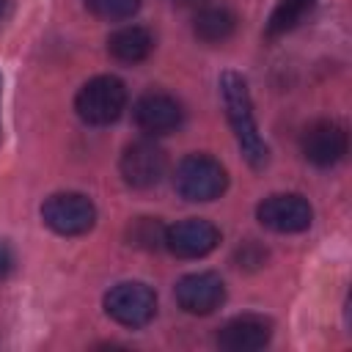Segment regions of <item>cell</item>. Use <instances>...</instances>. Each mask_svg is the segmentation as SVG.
Returning a JSON list of instances; mask_svg holds the SVG:
<instances>
[{
    "label": "cell",
    "instance_id": "6da1fadb",
    "mask_svg": "<svg viewBox=\"0 0 352 352\" xmlns=\"http://www.w3.org/2000/svg\"><path fill=\"white\" fill-rule=\"evenodd\" d=\"M220 96L226 104V116L228 124L234 129L236 146L242 151V157L248 160L250 168L261 170L270 160V148L264 143V138L258 135V124L253 116V102H250V91H248V80L239 72H223L220 74Z\"/></svg>",
    "mask_w": 352,
    "mask_h": 352
},
{
    "label": "cell",
    "instance_id": "7a4b0ae2",
    "mask_svg": "<svg viewBox=\"0 0 352 352\" xmlns=\"http://www.w3.org/2000/svg\"><path fill=\"white\" fill-rule=\"evenodd\" d=\"M124 107H126V88L113 74H99L88 80L74 96L77 116L94 126L113 124L124 113Z\"/></svg>",
    "mask_w": 352,
    "mask_h": 352
},
{
    "label": "cell",
    "instance_id": "3957f363",
    "mask_svg": "<svg viewBox=\"0 0 352 352\" xmlns=\"http://www.w3.org/2000/svg\"><path fill=\"white\" fill-rule=\"evenodd\" d=\"M173 184H176V192L187 201H214L226 192L228 173L214 157L190 154L179 162Z\"/></svg>",
    "mask_w": 352,
    "mask_h": 352
},
{
    "label": "cell",
    "instance_id": "277c9868",
    "mask_svg": "<svg viewBox=\"0 0 352 352\" xmlns=\"http://www.w3.org/2000/svg\"><path fill=\"white\" fill-rule=\"evenodd\" d=\"M41 220L60 236H80L94 228L96 206L82 192H55L41 204Z\"/></svg>",
    "mask_w": 352,
    "mask_h": 352
},
{
    "label": "cell",
    "instance_id": "5b68a950",
    "mask_svg": "<svg viewBox=\"0 0 352 352\" xmlns=\"http://www.w3.org/2000/svg\"><path fill=\"white\" fill-rule=\"evenodd\" d=\"M104 311L124 327H143L157 314V294L140 280H124L104 294Z\"/></svg>",
    "mask_w": 352,
    "mask_h": 352
},
{
    "label": "cell",
    "instance_id": "8992f818",
    "mask_svg": "<svg viewBox=\"0 0 352 352\" xmlns=\"http://www.w3.org/2000/svg\"><path fill=\"white\" fill-rule=\"evenodd\" d=\"M118 168L129 187L148 190V187L160 184V179L165 176L168 160H165V151L154 140H135L124 148Z\"/></svg>",
    "mask_w": 352,
    "mask_h": 352
},
{
    "label": "cell",
    "instance_id": "52a82bcc",
    "mask_svg": "<svg viewBox=\"0 0 352 352\" xmlns=\"http://www.w3.org/2000/svg\"><path fill=\"white\" fill-rule=\"evenodd\" d=\"M256 217L264 228L278 231V234H297L305 231L314 220V209L302 195L283 192V195H270L258 204Z\"/></svg>",
    "mask_w": 352,
    "mask_h": 352
},
{
    "label": "cell",
    "instance_id": "ba28073f",
    "mask_svg": "<svg viewBox=\"0 0 352 352\" xmlns=\"http://www.w3.org/2000/svg\"><path fill=\"white\" fill-rule=\"evenodd\" d=\"M173 297L182 311H187L192 316H206L223 305L226 283L217 272H190V275L179 278Z\"/></svg>",
    "mask_w": 352,
    "mask_h": 352
},
{
    "label": "cell",
    "instance_id": "9c48e42d",
    "mask_svg": "<svg viewBox=\"0 0 352 352\" xmlns=\"http://www.w3.org/2000/svg\"><path fill=\"white\" fill-rule=\"evenodd\" d=\"M300 148H302V157L316 168H330L346 157L349 138H346V129L336 121H314L305 126Z\"/></svg>",
    "mask_w": 352,
    "mask_h": 352
},
{
    "label": "cell",
    "instance_id": "30bf717a",
    "mask_svg": "<svg viewBox=\"0 0 352 352\" xmlns=\"http://www.w3.org/2000/svg\"><path fill=\"white\" fill-rule=\"evenodd\" d=\"M217 242H220V231L204 217H190L168 226L162 239V245L179 258H204L217 248Z\"/></svg>",
    "mask_w": 352,
    "mask_h": 352
},
{
    "label": "cell",
    "instance_id": "8fae6325",
    "mask_svg": "<svg viewBox=\"0 0 352 352\" xmlns=\"http://www.w3.org/2000/svg\"><path fill=\"white\" fill-rule=\"evenodd\" d=\"M132 116H135V124L146 135H168V132H176L182 126V121H184L182 104L170 94H162V91L143 94L135 102Z\"/></svg>",
    "mask_w": 352,
    "mask_h": 352
},
{
    "label": "cell",
    "instance_id": "7c38bea8",
    "mask_svg": "<svg viewBox=\"0 0 352 352\" xmlns=\"http://www.w3.org/2000/svg\"><path fill=\"white\" fill-rule=\"evenodd\" d=\"M270 336H272L270 319L245 314V316L228 319V322L220 327L217 344H220L223 349H228V352H253V349L267 346V344H270Z\"/></svg>",
    "mask_w": 352,
    "mask_h": 352
},
{
    "label": "cell",
    "instance_id": "4fadbf2b",
    "mask_svg": "<svg viewBox=\"0 0 352 352\" xmlns=\"http://www.w3.org/2000/svg\"><path fill=\"white\" fill-rule=\"evenodd\" d=\"M151 50H154V36L140 25L118 28L107 38V52L121 63H140L151 55Z\"/></svg>",
    "mask_w": 352,
    "mask_h": 352
},
{
    "label": "cell",
    "instance_id": "5bb4252c",
    "mask_svg": "<svg viewBox=\"0 0 352 352\" xmlns=\"http://www.w3.org/2000/svg\"><path fill=\"white\" fill-rule=\"evenodd\" d=\"M236 28V16L223 6H209L195 14L192 30L204 44H220L226 41Z\"/></svg>",
    "mask_w": 352,
    "mask_h": 352
},
{
    "label": "cell",
    "instance_id": "9a60e30c",
    "mask_svg": "<svg viewBox=\"0 0 352 352\" xmlns=\"http://www.w3.org/2000/svg\"><path fill=\"white\" fill-rule=\"evenodd\" d=\"M314 6H316V0H278V6L270 14V22H267V36L289 33L314 11Z\"/></svg>",
    "mask_w": 352,
    "mask_h": 352
},
{
    "label": "cell",
    "instance_id": "2e32d148",
    "mask_svg": "<svg viewBox=\"0 0 352 352\" xmlns=\"http://www.w3.org/2000/svg\"><path fill=\"white\" fill-rule=\"evenodd\" d=\"M85 8L99 16V19H107V22H121V19H129L138 14L140 8V0H82Z\"/></svg>",
    "mask_w": 352,
    "mask_h": 352
},
{
    "label": "cell",
    "instance_id": "e0dca14e",
    "mask_svg": "<svg viewBox=\"0 0 352 352\" xmlns=\"http://www.w3.org/2000/svg\"><path fill=\"white\" fill-rule=\"evenodd\" d=\"M129 239H132L135 245L151 250V248H160V245H162L165 228H162L157 220H151V217H140V220H135V226L129 228Z\"/></svg>",
    "mask_w": 352,
    "mask_h": 352
},
{
    "label": "cell",
    "instance_id": "ac0fdd59",
    "mask_svg": "<svg viewBox=\"0 0 352 352\" xmlns=\"http://www.w3.org/2000/svg\"><path fill=\"white\" fill-rule=\"evenodd\" d=\"M11 267H14V253L6 242H0V278H6L11 272Z\"/></svg>",
    "mask_w": 352,
    "mask_h": 352
},
{
    "label": "cell",
    "instance_id": "d6986e66",
    "mask_svg": "<svg viewBox=\"0 0 352 352\" xmlns=\"http://www.w3.org/2000/svg\"><path fill=\"white\" fill-rule=\"evenodd\" d=\"M6 11H8V0H0V22H3V16H6Z\"/></svg>",
    "mask_w": 352,
    "mask_h": 352
},
{
    "label": "cell",
    "instance_id": "ffe728a7",
    "mask_svg": "<svg viewBox=\"0 0 352 352\" xmlns=\"http://www.w3.org/2000/svg\"><path fill=\"white\" fill-rule=\"evenodd\" d=\"M0 88H3V80H0Z\"/></svg>",
    "mask_w": 352,
    "mask_h": 352
}]
</instances>
